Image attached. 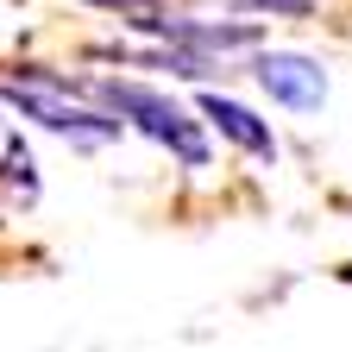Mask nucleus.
<instances>
[{"mask_svg": "<svg viewBox=\"0 0 352 352\" xmlns=\"http://www.w3.org/2000/svg\"><path fill=\"white\" fill-rule=\"evenodd\" d=\"M132 32H145V38H164V44H183V51L208 57L227 69V57L239 51H258V25L245 19H170V13H132L126 19Z\"/></svg>", "mask_w": 352, "mask_h": 352, "instance_id": "3", "label": "nucleus"}, {"mask_svg": "<svg viewBox=\"0 0 352 352\" xmlns=\"http://www.w3.org/2000/svg\"><path fill=\"white\" fill-rule=\"evenodd\" d=\"M88 7H107V13H120V19H132V13H151L157 0H88Z\"/></svg>", "mask_w": 352, "mask_h": 352, "instance_id": "7", "label": "nucleus"}, {"mask_svg": "<svg viewBox=\"0 0 352 352\" xmlns=\"http://www.w3.org/2000/svg\"><path fill=\"white\" fill-rule=\"evenodd\" d=\"M239 13H296V19H308L315 0H239Z\"/></svg>", "mask_w": 352, "mask_h": 352, "instance_id": "6", "label": "nucleus"}, {"mask_svg": "<svg viewBox=\"0 0 352 352\" xmlns=\"http://www.w3.org/2000/svg\"><path fill=\"white\" fill-rule=\"evenodd\" d=\"M201 113H208V126L220 132V139H233L239 151H252L258 164H277V132H271V120H258L245 101H233V95H201Z\"/></svg>", "mask_w": 352, "mask_h": 352, "instance_id": "5", "label": "nucleus"}, {"mask_svg": "<svg viewBox=\"0 0 352 352\" xmlns=\"http://www.w3.org/2000/svg\"><path fill=\"white\" fill-rule=\"evenodd\" d=\"M252 76H258L264 95L277 107H289V113H321V101H327V69L315 57H302V51H258Z\"/></svg>", "mask_w": 352, "mask_h": 352, "instance_id": "4", "label": "nucleus"}, {"mask_svg": "<svg viewBox=\"0 0 352 352\" xmlns=\"http://www.w3.org/2000/svg\"><path fill=\"white\" fill-rule=\"evenodd\" d=\"M0 101L19 107V120H38L44 132H57V139H69L82 151L126 139V126L107 107H82L76 82L57 76V69H44V63H19V76H0Z\"/></svg>", "mask_w": 352, "mask_h": 352, "instance_id": "2", "label": "nucleus"}, {"mask_svg": "<svg viewBox=\"0 0 352 352\" xmlns=\"http://www.w3.org/2000/svg\"><path fill=\"white\" fill-rule=\"evenodd\" d=\"M76 95H95L126 132H145L151 145L183 157L189 170H208V132L176 95H164L151 82H132V76H88V82H76Z\"/></svg>", "mask_w": 352, "mask_h": 352, "instance_id": "1", "label": "nucleus"}]
</instances>
